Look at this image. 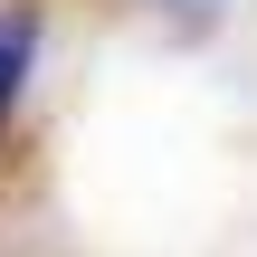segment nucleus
I'll use <instances>...</instances> for the list:
<instances>
[{
  "mask_svg": "<svg viewBox=\"0 0 257 257\" xmlns=\"http://www.w3.org/2000/svg\"><path fill=\"white\" fill-rule=\"evenodd\" d=\"M38 38H48V19H38L29 0H10V10H0V134H10L19 95H29V67H38Z\"/></svg>",
  "mask_w": 257,
  "mask_h": 257,
  "instance_id": "nucleus-1",
  "label": "nucleus"
}]
</instances>
